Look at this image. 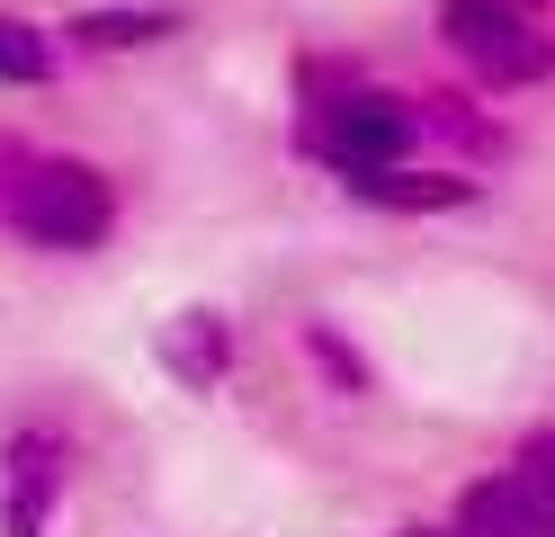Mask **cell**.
Listing matches in <instances>:
<instances>
[{
    "instance_id": "3",
    "label": "cell",
    "mask_w": 555,
    "mask_h": 537,
    "mask_svg": "<svg viewBox=\"0 0 555 537\" xmlns=\"http://www.w3.org/2000/svg\"><path fill=\"white\" fill-rule=\"evenodd\" d=\"M439 36L448 54H457L475 81L493 90H529L555 72V46L538 36V18L519 10V0H439Z\"/></svg>"
},
{
    "instance_id": "8",
    "label": "cell",
    "mask_w": 555,
    "mask_h": 537,
    "mask_svg": "<svg viewBox=\"0 0 555 537\" xmlns=\"http://www.w3.org/2000/svg\"><path fill=\"white\" fill-rule=\"evenodd\" d=\"M54 72H63V36L18 18V10H0V90H46Z\"/></svg>"
},
{
    "instance_id": "12",
    "label": "cell",
    "mask_w": 555,
    "mask_h": 537,
    "mask_svg": "<svg viewBox=\"0 0 555 537\" xmlns=\"http://www.w3.org/2000/svg\"><path fill=\"white\" fill-rule=\"evenodd\" d=\"M546 10H555V0H546Z\"/></svg>"
},
{
    "instance_id": "4",
    "label": "cell",
    "mask_w": 555,
    "mask_h": 537,
    "mask_svg": "<svg viewBox=\"0 0 555 537\" xmlns=\"http://www.w3.org/2000/svg\"><path fill=\"white\" fill-rule=\"evenodd\" d=\"M73 493V439L54 421H18L0 439V537H46Z\"/></svg>"
},
{
    "instance_id": "2",
    "label": "cell",
    "mask_w": 555,
    "mask_h": 537,
    "mask_svg": "<svg viewBox=\"0 0 555 537\" xmlns=\"http://www.w3.org/2000/svg\"><path fill=\"white\" fill-rule=\"evenodd\" d=\"M412 143H422V99L376 90V81H332L314 107H305V153L350 170H395Z\"/></svg>"
},
{
    "instance_id": "6",
    "label": "cell",
    "mask_w": 555,
    "mask_h": 537,
    "mask_svg": "<svg viewBox=\"0 0 555 537\" xmlns=\"http://www.w3.org/2000/svg\"><path fill=\"white\" fill-rule=\"evenodd\" d=\"M340 189H350L359 206H376V215H457V206L483 197V179L475 170H412V162H395V170H350Z\"/></svg>"
},
{
    "instance_id": "11",
    "label": "cell",
    "mask_w": 555,
    "mask_h": 537,
    "mask_svg": "<svg viewBox=\"0 0 555 537\" xmlns=\"http://www.w3.org/2000/svg\"><path fill=\"white\" fill-rule=\"evenodd\" d=\"M395 537H457V528H395Z\"/></svg>"
},
{
    "instance_id": "7",
    "label": "cell",
    "mask_w": 555,
    "mask_h": 537,
    "mask_svg": "<svg viewBox=\"0 0 555 537\" xmlns=\"http://www.w3.org/2000/svg\"><path fill=\"white\" fill-rule=\"evenodd\" d=\"M73 54H144L162 36H180V10H81L54 27Z\"/></svg>"
},
{
    "instance_id": "5",
    "label": "cell",
    "mask_w": 555,
    "mask_h": 537,
    "mask_svg": "<svg viewBox=\"0 0 555 537\" xmlns=\"http://www.w3.org/2000/svg\"><path fill=\"white\" fill-rule=\"evenodd\" d=\"M233 349H242V332H233V314H216V305H180L162 322V341H153L162 376L180 394H216L233 376Z\"/></svg>"
},
{
    "instance_id": "9",
    "label": "cell",
    "mask_w": 555,
    "mask_h": 537,
    "mask_svg": "<svg viewBox=\"0 0 555 537\" xmlns=\"http://www.w3.org/2000/svg\"><path fill=\"white\" fill-rule=\"evenodd\" d=\"M422 135H448V143H466L475 162H502L511 153V135L483 117L475 99H457V90H439V99H422Z\"/></svg>"
},
{
    "instance_id": "1",
    "label": "cell",
    "mask_w": 555,
    "mask_h": 537,
    "mask_svg": "<svg viewBox=\"0 0 555 537\" xmlns=\"http://www.w3.org/2000/svg\"><path fill=\"white\" fill-rule=\"evenodd\" d=\"M0 225L18 242L54 251V260H90L117 233V179L99 162H73V153H27V170L0 197Z\"/></svg>"
},
{
    "instance_id": "10",
    "label": "cell",
    "mask_w": 555,
    "mask_h": 537,
    "mask_svg": "<svg viewBox=\"0 0 555 537\" xmlns=\"http://www.w3.org/2000/svg\"><path fill=\"white\" fill-rule=\"evenodd\" d=\"M296 341H305V358H314V368H323V376H332L340 394H350V404H359V394L376 385V376H367V358H359L350 341H340V322H323V314H314V322H305Z\"/></svg>"
}]
</instances>
